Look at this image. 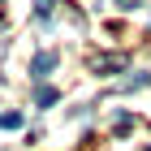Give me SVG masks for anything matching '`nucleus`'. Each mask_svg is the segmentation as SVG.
I'll list each match as a JSON object with an SVG mask.
<instances>
[{
	"label": "nucleus",
	"mask_w": 151,
	"mask_h": 151,
	"mask_svg": "<svg viewBox=\"0 0 151 151\" xmlns=\"http://www.w3.org/2000/svg\"><path fill=\"white\" fill-rule=\"evenodd\" d=\"M52 69H56V52H39V56L30 60V78H47Z\"/></svg>",
	"instance_id": "obj_1"
},
{
	"label": "nucleus",
	"mask_w": 151,
	"mask_h": 151,
	"mask_svg": "<svg viewBox=\"0 0 151 151\" xmlns=\"http://www.w3.org/2000/svg\"><path fill=\"white\" fill-rule=\"evenodd\" d=\"M56 99H60V95H56V86H39V91H35V108H52Z\"/></svg>",
	"instance_id": "obj_2"
},
{
	"label": "nucleus",
	"mask_w": 151,
	"mask_h": 151,
	"mask_svg": "<svg viewBox=\"0 0 151 151\" xmlns=\"http://www.w3.org/2000/svg\"><path fill=\"white\" fill-rule=\"evenodd\" d=\"M22 125V112H0V129H17Z\"/></svg>",
	"instance_id": "obj_3"
},
{
	"label": "nucleus",
	"mask_w": 151,
	"mask_h": 151,
	"mask_svg": "<svg viewBox=\"0 0 151 151\" xmlns=\"http://www.w3.org/2000/svg\"><path fill=\"white\" fill-rule=\"evenodd\" d=\"M116 4H121V9H134V4H138V0H116Z\"/></svg>",
	"instance_id": "obj_4"
},
{
	"label": "nucleus",
	"mask_w": 151,
	"mask_h": 151,
	"mask_svg": "<svg viewBox=\"0 0 151 151\" xmlns=\"http://www.w3.org/2000/svg\"><path fill=\"white\" fill-rule=\"evenodd\" d=\"M147 151H151V147H147Z\"/></svg>",
	"instance_id": "obj_5"
}]
</instances>
